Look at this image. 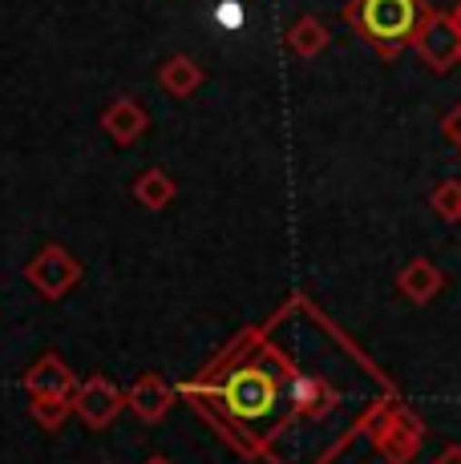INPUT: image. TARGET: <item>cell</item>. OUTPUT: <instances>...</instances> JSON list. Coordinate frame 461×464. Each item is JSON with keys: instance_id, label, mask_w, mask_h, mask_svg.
<instances>
[{"instance_id": "cell-1", "label": "cell", "mask_w": 461, "mask_h": 464, "mask_svg": "<svg viewBox=\"0 0 461 464\" xmlns=\"http://www.w3.org/2000/svg\"><path fill=\"white\" fill-rule=\"evenodd\" d=\"M429 13L433 8L425 0H352L344 8L357 37L368 41L385 61H393L401 49H409Z\"/></svg>"}, {"instance_id": "cell-2", "label": "cell", "mask_w": 461, "mask_h": 464, "mask_svg": "<svg viewBox=\"0 0 461 464\" xmlns=\"http://www.w3.org/2000/svg\"><path fill=\"white\" fill-rule=\"evenodd\" d=\"M365 436L380 449V457L388 464H409L421 449V424L405 404H397L393 396H385L365 420Z\"/></svg>"}, {"instance_id": "cell-3", "label": "cell", "mask_w": 461, "mask_h": 464, "mask_svg": "<svg viewBox=\"0 0 461 464\" xmlns=\"http://www.w3.org/2000/svg\"><path fill=\"white\" fill-rule=\"evenodd\" d=\"M25 279H29L45 299H61V295H69V291L82 283V263H77L74 251L49 243V246H41L29 263H25Z\"/></svg>"}, {"instance_id": "cell-4", "label": "cell", "mask_w": 461, "mask_h": 464, "mask_svg": "<svg viewBox=\"0 0 461 464\" xmlns=\"http://www.w3.org/2000/svg\"><path fill=\"white\" fill-rule=\"evenodd\" d=\"M409 49H417V57L433 69V73H449L461 61V29L454 21V13H429L425 24L417 29V37Z\"/></svg>"}, {"instance_id": "cell-5", "label": "cell", "mask_w": 461, "mask_h": 464, "mask_svg": "<svg viewBox=\"0 0 461 464\" xmlns=\"http://www.w3.org/2000/svg\"><path fill=\"white\" fill-rule=\"evenodd\" d=\"M69 400H74V416H82L90 428H110L126 408V392L110 376H90L85 383H77Z\"/></svg>"}, {"instance_id": "cell-6", "label": "cell", "mask_w": 461, "mask_h": 464, "mask_svg": "<svg viewBox=\"0 0 461 464\" xmlns=\"http://www.w3.org/2000/svg\"><path fill=\"white\" fill-rule=\"evenodd\" d=\"M174 396H179V392H174L162 376H138L134 388L126 392V404H130V412H134L142 424H158L166 412H171Z\"/></svg>"}, {"instance_id": "cell-7", "label": "cell", "mask_w": 461, "mask_h": 464, "mask_svg": "<svg viewBox=\"0 0 461 464\" xmlns=\"http://www.w3.org/2000/svg\"><path fill=\"white\" fill-rule=\"evenodd\" d=\"M74 388H77V376L69 372V363L53 352H45L25 372V392H29V396H74Z\"/></svg>"}, {"instance_id": "cell-8", "label": "cell", "mask_w": 461, "mask_h": 464, "mask_svg": "<svg viewBox=\"0 0 461 464\" xmlns=\"http://www.w3.org/2000/svg\"><path fill=\"white\" fill-rule=\"evenodd\" d=\"M397 287H401V295L417 303V307H425V303H433L441 295V287H446V275L437 271V266L429 263V258H409V263L401 266V275H397Z\"/></svg>"}, {"instance_id": "cell-9", "label": "cell", "mask_w": 461, "mask_h": 464, "mask_svg": "<svg viewBox=\"0 0 461 464\" xmlns=\"http://www.w3.org/2000/svg\"><path fill=\"white\" fill-rule=\"evenodd\" d=\"M102 126H105V133H110L113 141H118V146H134L142 133H146L150 118H146V110H142L134 97H118V102L105 105Z\"/></svg>"}, {"instance_id": "cell-10", "label": "cell", "mask_w": 461, "mask_h": 464, "mask_svg": "<svg viewBox=\"0 0 461 464\" xmlns=\"http://www.w3.org/2000/svg\"><path fill=\"white\" fill-rule=\"evenodd\" d=\"M158 85H162L171 97H191L194 89L202 85L199 61H194V57H182V53H179V57H171L162 69H158Z\"/></svg>"}, {"instance_id": "cell-11", "label": "cell", "mask_w": 461, "mask_h": 464, "mask_svg": "<svg viewBox=\"0 0 461 464\" xmlns=\"http://www.w3.org/2000/svg\"><path fill=\"white\" fill-rule=\"evenodd\" d=\"M288 49L304 61L320 57V53L328 49V29L316 21V16H299V21L288 29Z\"/></svg>"}, {"instance_id": "cell-12", "label": "cell", "mask_w": 461, "mask_h": 464, "mask_svg": "<svg viewBox=\"0 0 461 464\" xmlns=\"http://www.w3.org/2000/svg\"><path fill=\"white\" fill-rule=\"evenodd\" d=\"M134 194H138V202L146 210H162V207H171L174 202V178L166 174V169L154 166L134 182Z\"/></svg>"}, {"instance_id": "cell-13", "label": "cell", "mask_w": 461, "mask_h": 464, "mask_svg": "<svg viewBox=\"0 0 461 464\" xmlns=\"http://www.w3.org/2000/svg\"><path fill=\"white\" fill-rule=\"evenodd\" d=\"M29 408L37 416V424L49 428V432H57L65 424V416H74V400L69 396H29Z\"/></svg>"}, {"instance_id": "cell-14", "label": "cell", "mask_w": 461, "mask_h": 464, "mask_svg": "<svg viewBox=\"0 0 461 464\" xmlns=\"http://www.w3.org/2000/svg\"><path fill=\"white\" fill-rule=\"evenodd\" d=\"M433 214L446 222H461V182H441L433 190Z\"/></svg>"}, {"instance_id": "cell-15", "label": "cell", "mask_w": 461, "mask_h": 464, "mask_svg": "<svg viewBox=\"0 0 461 464\" xmlns=\"http://www.w3.org/2000/svg\"><path fill=\"white\" fill-rule=\"evenodd\" d=\"M215 21H219V29H239V24H243V5H239V0H223V5L215 8Z\"/></svg>"}, {"instance_id": "cell-16", "label": "cell", "mask_w": 461, "mask_h": 464, "mask_svg": "<svg viewBox=\"0 0 461 464\" xmlns=\"http://www.w3.org/2000/svg\"><path fill=\"white\" fill-rule=\"evenodd\" d=\"M441 133H446V141H454V146L461 150V105H454V110L446 113V121H441Z\"/></svg>"}, {"instance_id": "cell-17", "label": "cell", "mask_w": 461, "mask_h": 464, "mask_svg": "<svg viewBox=\"0 0 461 464\" xmlns=\"http://www.w3.org/2000/svg\"><path fill=\"white\" fill-rule=\"evenodd\" d=\"M433 464H461V444H446V449H441V457Z\"/></svg>"}, {"instance_id": "cell-18", "label": "cell", "mask_w": 461, "mask_h": 464, "mask_svg": "<svg viewBox=\"0 0 461 464\" xmlns=\"http://www.w3.org/2000/svg\"><path fill=\"white\" fill-rule=\"evenodd\" d=\"M142 464H174L171 457H150V460H142Z\"/></svg>"}, {"instance_id": "cell-19", "label": "cell", "mask_w": 461, "mask_h": 464, "mask_svg": "<svg viewBox=\"0 0 461 464\" xmlns=\"http://www.w3.org/2000/svg\"><path fill=\"white\" fill-rule=\"evenodd\" d=\"M454 21H457V29H461V0H457V8H454Z\"/></svg>"}]
</instances>
